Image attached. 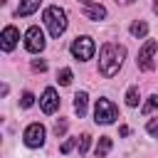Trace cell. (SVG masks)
I'll list each match as a JSON object with an SVG mask.
<instances>
[{
	"label": "cell",
	"instance_id": "7",
	"mask_svg": "<svg viewBox=\"0 0 158 158\" xmlns=\"http://www.w3.org/2000/svg\"><path fill=\"white\" fill-rule=\"evenodd\" d=\"M22 138H25V146L40 148V146L44 143V126H42V123H30V126L25 128Z\"/></svg>",
	"mask_w": 158,
	"mask_h": 158
},
{
	"label": "cell",
	"instance_id": "26",
	"mask_svg": "<svg viewBox=\"0 0 158 158\" xmlns=\"http://www.w3.org/2000/svg\"><path fill=\"white\" fill-rule=\"evenodd\" d=\"M118 2H131V0H118Z\"/></svg>",
	"mask_w": 158,
	"mask_h": 158
},
{
	"label": "cell",
	"instance_id": "11",
	"mask_svg": "<svg viewBox=\"0 0 158 158\" xmlns=\"http://www.w3.org/2000/svg\"><path fill=\"white\" fill-rule=\"evenodd\" d=\"M84 17H86V20H104V17H106V7H104V5H86Z\"/></svg>",
	"mask_w": 158,
	"mask_h": 158
},
{
	"label": "cell",
	"instance_id": "15",
	"mask_svg": "<svg viewBox=\"0 0 158 158\" xmlns=\"http://www.w3.org/2000/svg\"><path fill=\"white\" fill-rule=\"evenodd\" d=\"M57 81H59L62 86L72 84V69H67V67H64V69H59V72H57Z\"/></svg>",
	"mask_w": 158,
	"mask_h": 158
},
{
	"label": "cell",
	"instance_id": "2",
	"mask_svg": "<svg viewBox=\"0 0 158 158\" xmlns=\"http://www.w3.org/2000/svg\"><path fill=\"white\" fill-rule=\"evenodd\" d=\"M44 25H47L49 35H52L54 40H59V37L64 35V30H67V12H64L62 7H57V5L47 7V10H44Z\"/></svg>",
	"mask_w": 158,
	"mask_h": 158
},
{
	"label": "cell",
	"instance_id": "3",
	"mask_svg": "<svg viewBox=\"0 0 158 158\" xmlns=\"http://www.w3.org/2000/svg\"><path fill=\"white\" fill-rule=\"evenodd\" d=\"M94 118H96V123H114L116 118H118V109L109 101V99H99L96 101V109H94Z\"/></svg>",
	"mask_w": 158,
	"mask_h": 158
},
{
	"label": "cell",
	"instance_id": "14",
	"mask_svg": "<svg viewBox=\"0 0 158 158\" xmlns=\"http://www.w3.org/2000/svg\"><path fill=\"white\" fill-rule=\"evenodd\" d=\"M146 32H148V25H146V22L136 20V22L131 25V35H133V37H146Z\"/></svg>",
	"mask_w": 158,
	"mask_h": 158
},
{
	"label": "cell",
	"instance_id": "22",
	"mask_svg": "<svg viewBox=\"0 0 158 158\" xmlns=\"http://www.w3.org/2000/svg\"><path fill=\"white\" fill-rule=\"evenodd\" d=\"M32 69H35V72H44V69H47V62H44V59H35V62H32Z\"/></svg>",
	"mask_w": 158,
	"mask_h": 158
},
{
	"label": "cell",
	"instance_id": "12",
	"mask_svg": "<svg viewBox=\"0 0 158 158\" xmlns=\"http://www.w3.org/2000/svg\"><path fill=\"white\" fill-rule=\"evenodd\" d=\"M109 151H111V138H109V136H101L99 143H96V148H94V156H96V158H104Z\"/></svg>",
	"mask_w": 158,
	"mask_h": 158
},
{
	"label": "cell",
	"instance_id": "18",
	"mask_svg": "<svg viewBox=\"0 0 158 158\" xmlns=\"http://www.w3.org/2000/svg\"><path fill=\"white\" fill-rule=\"evenodd\" d=\"M32 104H35V96H32L30 91H25V94H22V99H20V106H22V109H30Z\"/></svg>",
	"mask_w": 158,
	"mask_h": 158
},
{
	"label": "cell",
	"instance_id": "1",
	"mask_svg": "<svg viewBox=\"0 0 158 158\" xmlns=\"http://www.w3.org/2000/svg\"><path fill=\"white\" fill-rule=\"evenodd\" d=\"M123 57H126V49L121 44L106 42L101 47V52H99V72H101V77H106V79L116 77L121 64H123Z\"/></svg>",
	"mask_w": 158,
	"mask_h": 158
},
{
	"label": "cell",
	"instance_id": "9",
	"mask_svg": "<svg viewBox=\"0 0 158 158\" xmlns=\"http://www.w3.org/2000/svg\"><path fill=\"white\" fill-rule=\"evenodd\" d=\"M2 49L5 52H12L15 49V44H17V40H20V32H17V27L15 25H7L5 30H2Z\"/></svg>",
	"mask_w": 158,
	"mask_h": 158
},
{
	"label": "cell",
	"instance_id": "4",
	"mask_svg": "<svg viewBox=\"0 0 158 158\" xmlns=\"http://www.w3.org/2000/svg\"><path fill=\"white\" fill-rule=\"evenodd\" d=\"M72 54H74V59H79V62L91 59V57H94V40L86 37V35L77 37V40L72 42Z\"/></svg>",
	"mask_w": 158,
	"mask_h": 158
},
{
	"label": "cell",
	"instance_id": "19",
	"mask_svg": "<svg viewBox=\"0 0 158 158\" xmlns=\"http://www.w3.org/2000/svg\"><path fill=\"white\" fill-rule=\"evenodd\" d=\"M74 146H79V141H77V138H69V141H64V143L59 146V153H69Z\"/></svg>",
	"mask_w": 158,
	"mask_h": 158
},
{
	"label": "cell",
	"instance_id": "17",
	"mask_svg": "<svg viewBox=\"0 0 158 158\" xmlns=\"http://www.w3.org/2000/svg\"><path fill=\"white\" fill-rule=\"evenodd\" d=\"M158 109V96H151L146 104H143V114H151V111H156Z\"/></svg>",
	"mask_w": 158,
	"mask_h": 158
},
{
	"label": "cell",
	"instance_id": "21",
	"mask_svg": "<svg viewBox=\"0 0 158 158\" xmlns=\"http://www.w3.org/2000/svg\"><path fill=\"white\" fill-rule=\"evenodd\" d=\"M146 131H148V133H151V136H158V116H156V118H151V121H148V126H146Z\"/></svg>",
	"mask_w": 158,
	"mask_h": 158
},
{
	"label": "cell",
	"instance_id": "20",
	"mask_svg": "<svg viewBox=\"0 0 158 158\" xmlns=\"http://www.w3.org/2000/svg\"><path fill=\"white\" fill-rule=\"evenodd\" d=\"M89 141H91V138H89V133H84V136L79 138V156H84V153H86V148H89Z\"/></svg>",
	"mask_w": 158,
	"mask_h": 158
},
{
	"label": "cell",
	"instance_id": "24",
	"mask_svg": "<svg viewBox=\"0 0 158 158\" xmlns=\"http://www.w3.org/2000/svg\"><path fill=\"white\" fill-rule=\"evenodd\" d=\"M153 12H156V15H158V0H156V2H153Z\"/></svg>",
	"mask_w": 158,
	"mask_h": 158
},
{
	"label": "cell",
	"instance_id": "10",
	"mask_svg": "<svg viewBox=\"0 0 158 158\" xmlns=\"http://www.w3.org/2000/svg\"><path fill=\"white\" fill-rule=\"evenodd\" d=\"M40 5H42V0H22L20 7L15 10V15H17V17H27V15H32L35 10H40Z\"/></svg>",
	"mask_w": 158,
	"mask_h": 158
},
{
	"label": "cell",
	"instance_id": "6",
	"mask_svg": "<svg viewBox=\"0 0 158 158\" xmlns=\"http://www.w3.org/2000/svg\"><path fill=\"white\" fill-rule=\"evenodd\" d=\"M25 49L27 52H42L44 49V32L37 25L25 32Z\"/></svg>",
	"mask_w": 158,
	"mask_h": 158
},
{
	"label": "cell",
	"instance_id": "16",
	"mask_svg": "<svg viewBox=\"0 0 158 158\" xmlns=\"http://www.w3.org/2000/svg\"><path fill=\"white\" fill-rule=\"evenodd\" d=\"M138 99H141V96H138V86H131V89L126 91V104H128V106H138Z\"/></svg>",
	"mask_w": 158,
	"mask_h": 158
},
{
	"label": "cell",
	"instance_id": "13",
	"mask_svg": "<svg viewBox=\"0 0 158 158\" xmlns=\"http://www.w3.org/2000/svg\"><path fill=\"white\" fill-rule=\"evenodd\" d=\"M86 99H89V96H86V91H79V94L74 96V111H77L79 116H84V114H86Z\"/></svg>",
	"mask_w": 158,
	"mask_h": 158
},
{
	"label": "cell",
	"instance_id": "5",
	"mask_svg": "<svg viewBox=\"0 0 158 158\" xmlns=\"http://www.w3.org/2000/svg\"><path fill=\"white\" fill-rule=\"evenodd\" d=\"M156 49H158V42L156 40H146V44L141 47L138 59H136L138 69H143V72H151L153 69V54H156Z\"/></svg>",
	"mask_w": 158,
	"mask_h": 158
},
{
	"label": "cell",
	"instance_id": "25",
	"mask_svg": "<svg viewBox=\"0 0 158 158\" xmlns=\"http://www.w3.org/2000/svg\"><path fill=\"white\" fill-rule=\"evenodd\" d=\"M79 2H84V5H91V2H94V0H79Z\"/></svg>",
	"mask_w": 158,
	"mask_h": 158
},
{
	"label": "cell",
	"instance_id": "8",
	"mask_svg": "<svg viewBox=\"0 0 158 158\" xmlns=\"http://www.w3.org/2000/svg\"><path fill=\"white\" fill-rule=\"evenodd\" d=\"M40 109H42L44 114H54V111L59 109V96H57V91H54L52 86H47V89L42 91V99H40Z\"/></svg>",
	"mask_w": 158,
	"mask_h": 158
},
{
	"label": "cell",
	"instance_id": "23",
	"mask_svg": "<svg viewBox=\"0 0 158 158\" xmlns=\"http://www.w3.org/2000/svg\"><path fill=\"white\" fill-rule=\"evenodd\" d=\"M64 131H67V121H57V123H54V133H57V136H62Z\"/></svg>",
	"mask_w": 158,
	"mask_h": 158
}]
</instances>
